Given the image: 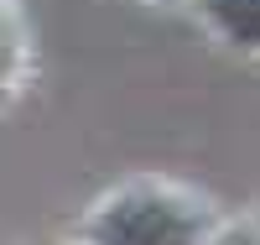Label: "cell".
I'll use <instances>...</instances> for the list:
<instances>
[{
    "mask_svg": "<svg viewBox=\"0 0 260 245\" xmlns=\"http://www.w3.org/2000/svg\"><path fill=\"white\" fill-rule=\"evenodd\" d=\"M11 68V42H6V32H0V73Z\"/></svg>",
    "mask_w": 260,
    "mask_h": 245,
    "instance_id": "obj_3",
    "label": "cell"
},
{
    "mask_svg": "<svg viewBox=\"0 0 260 245\" xmlns=\"http://www.w3.org/2000/svg\"><path fill=\"white\" fill-rule=\"evenodd\" d=\"M94 240L99 245H198L203 219L187 204L167 193H120L94 214Z\"/></svg>",
    "mask_w": 260,
    "mask_h": 245,
    "instance_id": "obj_1",
    "label": "cell"
},
{
    "mask_svg": "<svg viewBox=\"0 0 260 245\" xmlns=\"http://www.w3.org/2000/svg\"><path fill=\"white\" fill-rule=\"evenodd\" d=\"M208 11L234 42L260 47V0H208Z\"/></svg>",
    "mask_w": 260,
    "mask_h": 245,
    "instance_id": "obj_2",
    "label": "cell"
}]
</instances>
